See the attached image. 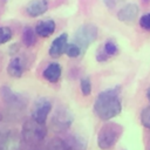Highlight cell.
Instances as JSON below:
<instances>
[{
    "instance_id": "obj_10",
    "label": "cell",
    "mask_w": 150,
    "mask_h": 150,
    "mask_svg": "<svg viewBox=\"0 0 150 150\" xmlns=\"http://www.w3.org/2000/svg\"><path fill=\"white\" fill-rule=\"evenodd\" d=\"M67 46H68V34L62 33L57 38H55L53 40V42L50 43L49 49H48V54L52 57H60L66 52Z\"/></svg>"
},
{
    "instance_id": "obj_9",
    "label": "cell",
    "mask_w": 150,
    "mask_h": 150,
    "mask_svg": "<svg viewBox=\"0 0 150 150\" xmlns=\"http://www.w3.org/2000/svg\"><path fill=\"white\" fill-rule=\"evenodd\" d=\"M117 52H118V45L112 39H109L96 50V61L98 62L107 61L109 57L117 54Z\"/></svg>"
},
{
    "instance_id": "obj_15",
    "label": "cell",
    "mask_w": 150,
    "mask_h": 150,
    "mask_svg": "<svg viewBox=\"0 0 150 150\" xmlns=\"http://www.w3.org/2000/svg\"><path fill=\"white\" fill-rule=\"evenodd\" d=\"M23 70H25V67H23V62L22 60L19 57V56H13L7 66V73L11 77H14V79H19L22 76L23 74Z\"/></svg>"
},
{
    "instance_id": "obj_4",
    "label": "cell",
    "mask_w": 150,
    "mask_h": 150,
    "mask_svg": "<svg viewBox=\"0 0 150 150\" xmlns=\"http://www.w3.org/2000/svg\"><path fill=\"white\" fill-rule=\"evenodd\" d=\"M98 29L93 23H84L80 26L74 34V42L81 48L82 53L97 39Z\"/></svg>"
},
{
    "instance_id": "obj_18",
    "label": "cell",
    "mask_w": 150,
    "mask_h": 150,
    "mask_svg": "<svg viewBox=\"0 0 150 150\" xmlns=\"http://www.w3.org/2000/svg\"><path fill=\"white\" fill-rule=\"evenodd\" d=\"M45 150H68V146H67V143L64 139L54 137L47 143Z\"/></svg>"
},
{
    "instance_id": "obj_13",
    "label": "cell",
    "mask_w": 150,
    "mask_h": 150,
    "mask_svg": "<svg viewBox=\"0 0 150 150\" xmlns=\"http://www.w3.org/2000/svg\"><path fill=\"white\" fill-rule=\"evenodd\" d=\"M34 28L39 38H49L50 35L54 34L56 23L53 19H46V20L39 21Z\"/></svg>"
},
{
    "instance_id": "obj_22",
    "label": "cell",
    "mask_w": 150,
    "mask_h": 150,
    "mask_svg": "<svg viewBox=\"0 0 150 150\" xmlns=\"http://www.w3.org/2000/svg\"><path fill=\"white\" fill-rule=\"evenodd\" d=\"M141 122L145 128L150 129V107H146V108H144L142 110V112H141Z\"/></svg>"
},
{
    "instance_id": "obj_24",
    "label": "cell",
    "mask_w": 150,
    "mask_h": 150,
    "mask_svg": "<svg viewBox=\"0 0 150 150\" xmlns=\"http://www.w3.org/2000/svg\"><path fill=\"white\" fill-rule=\"evenodd\" d=\"M19 43H13L9 46V49H8V53L11 56H16V53L19 52Z\"/></svg>"
},
{
    "instance_id": "obj_23",
    "label": "cell",
    "mask_w": 150,
    "mask_h": 150,
    "mask_svg": "<svg viewBox=\"0 0 150 150\" xmlns=\"http://www.w3.org/2000/svg\"><path fill=\"white\" fill-rule=\"evenodd\" d=\"M138 23H139L141 28H143L144 30L150 32V13H145V14H143V15L139 18Z\"/></svg>"
},
{
    "instance_id": "obj_25",
    "label": "cell",
    "mask_w": 150,
    "mask_h": 150,
    "mask_svg": "<svg viewBox=\"0 0 150 150\" xmlns=\"http://www.w3.org/2000/svg\"><path fill=\"white\" fill-rule=\"evenodd\" d=\"M104 2H105V5H107L109 8H112V7L117 4V1H116V0H104Z\"/></svg>"
},
{
    "instance_id": "obj_19",
    "label": "cell",
    "mask_w": 150,
    "mask_h": 150,
    "mask_svg": "<svg viewBox=\"0 0 150 150\" xmlns=\"http://www.w3.org/2000/svg\"><path fill=\"white\" fill-rule=\"evenodd\" d=\"M66 54H67V56L68 57H71V59H75V57H79L81 54H83L82 53V50H81V48L73 41V42H70V43H68V46H67V48H66V52H64Z\"/></svg>"
},
{
    "instance_id": "obj_12",
    "label": "cell",
    "mask_w": 150,
    "mask_h": 150,
    "mask_svg": "<svg viewBox=\"0 0 150 150\" xmlns=\"http://www.w3.org/2000/svg\"><path fill=\"white\" fill-rule=\"evenodd\" d=\"M48 9V1L47 0H30L26 5V13L30 18H38L45 14Z\"/></svg>"
},
{
    "instance_id": "obj_28",
    "label": "cell",
    "mask_w": 150,
    "mask_h": 150,
    "mask_svg": "<svg viewBox=\"0 0 150 150\" xmlns=\"http://www.w3.org/2000/svg\"><path fill=\"white\" fill-rule=\"evenodd\" d=\"M1 121H2V115L0 114V122H1Z\"/></svg>"
},
{
    "instance_id": "obj_14",
    "label": "cell",
    "mask_w": 150,
    "mask_h": 150,
    "mask_svg": "<svg viewBox=\"0 0 150 150\" xmlns=\"http://www.w3.org/2000/svg\"><path fill=\"white\" fill-rule=\"evenodd\" d=\"M62 75V67L57 62H52L49 63L45 70L42 71V76L50 83H56L59 82L60 77Z\"/></svg>"
},
{
    "instance_id": "obj_3",
    "label": "cell",
    "mask_w": 150,
    "mask_h": 150,
    "mask_svg": "<svg viewBox=\"0 0 150 150\" xmlns=\"http://www.w3.org/2000/svg\"><path fill=\"white\" fill-rule=\"evenodd\" d=\"M123 132V127L115 122H107L102 125L97 134V145L102 150L111 149L120 139Z\"/></svg>"
},
{
    "instance_id": "obj_20",
    "label": "cell",
    "mask_w": 150,
    "mask_h": 150,
    "mask_svg": "<svg viewBox=\"0 0 150 150\" xmlns=\"http://www.w3.org/2000/svg\"><path fill=\"white\" fill-rule=\"evenodd\" d=\"M80 89L83 96H88L91 94V81L88 76L82 77L80 80Z\"/></svg>"
},
{
    "instance_id": "obj_8",
    "label": "cell",
    "mask_w": 150,
    "mask_h": 150,
    "mask_svg": "<svg viewBox=\"0 0 150 150\" xmlns=\"http://www.w3.org/2000/svg\"><path fill=\"white\" fill-rule=\"evenodd\" d=\"M52 110V101L48 97H39L32 109V118L39 123H46Z\"/></svg>"
},
{
    "instance_id": "obj_7",
    "label": "cell",
    "mask_w": 150,
    "mask_h": 150,
    "mask_svg": "<svg viewBox=\"0 0 150 150\" xmlns=\"http://www.w3.org/2000/svg\"><path fill=\"white\" fill-rule=\"evenodd\" d=\"M0 150H23L21 134L15 130L0 132Z\"/></svg>"
},
{
    "instance_id": "obj_16",
    "label": "cell",
    "mask_w": 150,
    "mask_h": 150,
    "mask_svg": "<svg viewBox=\"0 0 150 150\" xmlns=\"http://www.w3.org/2000/svg\"><path fill=\"white\" fill-rule=\"evenodd\" d=\"M64 141L67 143L68 150H86V148H87L86 139L80 135L73 134V135L68 136Z\"/></svg>"
},
{
    "instance_id": "obj_5",
    "label": "cell",
    "mask_w": 150,
    "mask_h": 150,
    "mask_svg": "<svg viewBox=\"0 0 150 150\" xmlns=\"http://www.w3.org/2000/svg\"><path fill=\"white\" fill-rule=\"evenodd\" d=\"M73 122H74L73 112L64 107H59L52 116L50 127L55 132H63L70 128Z\"/></svg>"
},
{
    "instance_id": "obj_29",
    "label": "cell",
    "mask_w": 150,
    "mask_h": 150,
    "mask_svg": "<svg viewBox=\"0 0 150 150\" xmlns=\"http://www.w3.org/2000/svg\"><path fill=\"white\" fill-rule=\"evenodd\" d=\"M2 1H4V2H7V1H8V0H2Z\"/></svg>"
},
{
    "instance_id": "obj_6",
    "label": "cell",
    "mask_w": 150,
    "mask_h": 150,
    "mask_svg": "<svg viewBox=\"0 0 150 150\" xmlns=\"http://www.w3.org/2000/svg\"><path fill=\"white\" fill-rule=\"evenodd\" d=\"M0 95L4 102L12 109H23L27 105V98L23 95L14 91L8 86H2L0 88Z\"/></svg>"
},
{
    "instance_id": "obj_27",
    "label": "cell",
    "mask_w": 150,
    "mask_h": 150,
    "mask_svg": "<svg viewBox=\"0 0 150 150\" xmlns=\"http://www.w3.org/2000/svg\"><path fill=\"white\" fill-rule=\"evenodd\" d=\"M142 2H143V4H149L150 0H142Z\"/></svg>"
},
{
    "instance_id": "obj_1",
    "label": "cell",
    "mask_w": 150,
    "mask_h": 150,
    "mask_svg": "<svg viewBox=\"0 0 150 150\" xmlns=\"http://www.w3.org/2000/svg\"><path fill=\"white\" fill-rule=\"evenodd\" d=\"M121 88L118 86L101 91L94 102V112L102 121H110L122 111Z\"/></svg>"
},
{
    "instance_id": "obj_26",
    "label": "cell",
    "mask_w": 150,
    "mask_h": 150,
    "mask_svg": "<svg viewBox=\"0 0 150 150\" xmlns=\"http://www.w3.org/2000/svg\"><path fill=\"white\" fill-rule=\"evenodd\" d=\"M146 97H148V100L150 102V88H148V90H146Z\"/></svg>"
},
{
    "instance_id": "obj_21",
    "label": "cell",
    "mask_w": 150,
    "mask_h": 150,
    "mask_svg": "<svg viewBox=\"0 0 150 150\" xmlns=\"http://www.w3.org/2000/svg\"><path fill=\"white\" fill-rule=\"evenodd\" d=\"M12 29L7 26H0V45L8 42L12 39Z\"/></svg>"
},
{
    "instance_id": "obj_2",
    "label": "cell",
    "mask_w": 150,
    "mask_h": 150,
    "mask_svg": "<svg viewBox=\"0 0 150 150\" xmlns=\"http://www.w3.org/2000/svg\"><path fill=\"white\" fill-rule=\"evenodd\" d=\"M47 136L46 123H39L32 117L27 120L21 130L25 150H42V143Z\"/></svg>"
},
{
    "instance_id": "obj_17",
    "label": "cell",
    "mask_w": 150,
    "mask_h": 150,
    "mask_svg": "<svg viewBox=\"0 0 150 150\" xmlns=\"http://www.w3.org/2000/svg\"><path fill=\"white\" fill-rule=\"evenodd\" d=\"M38 34L35 32V28L30 27V26H26L22 30V35H21V40H22V43L26 46V47H32L36 43V38Z\"/></svg>"
},
{
    "instance_id": "obj_11",
    "label": "cell",
    "mask_w": 150,
    "mask_h": 150,
    "mask_svg": "<svg viewBox=\"0 0 150 150\" xmlns=\"http://www.w3.org/2000/svg\"><path fill=\"white\" fill-rule=\"evenodd\" d=\"M137 15H138V6L132 2L124 5L117 12V19L124 23H132L137 19Z\"/></svg>"
}]
</instances>
